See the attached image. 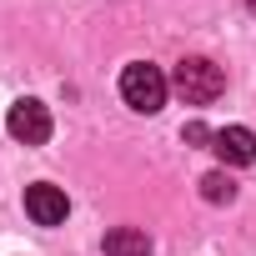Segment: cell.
<instances>
[{
	"instance_id": "obj_1",
	"label": "cell",
	"mask_w": 256,
	"mask_h": 256,
	"mask_svg": "<svg viewBox=\"0 0 256 256\" xmlns=\"http://www.w3.org/2000/svg\"><path fill=\"white\" fill-rule=\"evenodd\" d=\"M171 86L181 90V100H186V106H211V100L226 90V76H221V66H216V60H206V56H186V60L176 66Z\"/></svg>"
},
{
	"instance_id": "obj_2",
	"label": "cell",
	"mask_w": 256,
	"mask_h": 256,
	"mask_svg": "<svg viewBox=\"0 0 256 256\" xmlns=\"http://www.w3.org/2000/svg\"><path fill=\"white\" fill-rule=\"evenodd\" d=\"M120 96H126V106H131V110L156 116V110L166 106V76H161L156 66L136 60V66H126V70H120Z\"/></svg>"
},
{
	"instance_id": "obj_3",
	"label": "cell",
	"mask_w": 256,
	"mask_h": 256,
	"mask_svg": "<svg viewBox=\"0 0 256 256\" xmlns=\"http://www.w3.org/2000/svg\"><path fill=\"white\" fill-rule=\"evenodd\" d=\"M6 126H10V136L26 141V146H46V141H50V110H46L40 100H30V96L10 106Z\"/></svg>"
},
{
	"instance_id": "obj_4",
	"label": "cell",
	"mask_w": 256,
	"mask_h": 256,
	"mask_svg": "<svg viewBox=\"0 0 256 256\" xmlns=\"http://www.w3.org/2000/svg\"><path fill=\"white\" fill-rule=\"evenodd\" d=\"M66 211H70V201H66V191H60V186H50V181L26 186V216H30L36 226H60V221H66Z\"/></svg>"
},
{
	"instance_id": "obj_5",
	"label": "cell",
	"mask_w": 256,
	"mask_h": 256,
	"mask_svg": "<svg viewBox=\"0 0 256 256\" xmlns=\"http://www.w3.org/2000/svg\"><path fill=\"white\" fill-rule=\"evenodd\" d=\"M211 151H216L226 166H251V161H256V136L246 131V126H226V131L211 136Z\"/></svg>"
},
{
	"instance_id": "obj_6",
	"label": "cell",
	"mask_w": 256,
	"mask_h": 256,
	"mask_svg": "<svg viewBox=\"0 0 256 256\" xmlns=\"http://www.w3.org/2000/svg\"><path fill=\"white\" fill-rule=\"evenodd\" d=\"M106 256H151V241L136 226H116L106 231Z\"/></svg>"
},
{
	"instance_id": "obj_7",
	"label": "cell",
	"mask_w": 256,
	"mask_h": 256,
	"mask_svg": "<svg viewBox=\"0 0 256 256\" xmlns=\"http://www.w3.org/2000/svg\"><path fill=\"white\" fill-rule=\"evenodd\" d=\"M201 196H206L211 206H231V201H236V181H231L226 171H211V176H201Z\"/></svg>"
},
{
	"instance_id": "obj_8",
	"label": "cell",
	"mask_w": 256,
	"mask_h": 256,
	"mask_svg": "<svg viewBox=\"0 0 256 256\" xmlns=\"http://www.w3.org/2000/svg\"><path fill=\"white\" fill-rule=\"evenodd\" d=\"M211 136H216V131H206V126H201V120H191V126H186V131H181V141H186V146H206Z\"/></svg>"
},
{
	"instance_id": "obj_9",
	"label": "cell",
	"mask_w": 256,
	"mask_h": 256,
	"mask_svg": "<svg viewBox=\"0 0 256 256\" xmlns=\"http://www.w3.org/2000/svg\"><path fill=\"white\" fill-rule=\"evenodd\" d=\"M251 10H256V0H251Z\"/></svg>"
}]
</instances>
